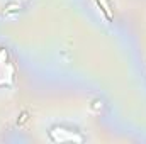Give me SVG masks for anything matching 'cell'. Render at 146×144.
I'll list each match as a JSON object with an SVG mask.
<instances>
[{
  "instance_id": "1",
  "label": "cell",
  "mask_w": 146,
  "mask_h": 144,
  "mask_svg": "<svg viewBox=\"0 0 146 144\" xmlns=\"http://www.w3.org/2000/svg\"><path fill=\"white\" fill-rule=\"evenodd\" d=\"M97 3H99V7L102 9V12L106 14V17L109 19V20H112V12H110V5L107 0H95Z\"/></svg>"
},
{
  "instance_id": "2",
  "label": "cell",
  "mask_w": 146,
  "mask_h": 144,
  "mask_svg": "<svg viewBox=\"0 0 146 144\" xmlns=\"http://www.w3.org/2000/svg\"><path fill=\"white\" fill-rule=\"evenodd\" d=\"M26 120H27V114H26V112H24V114H22V115H21V119H19V120H17V122H19V124H22V122H26Z\"/></svg>"
}]
</instances>
